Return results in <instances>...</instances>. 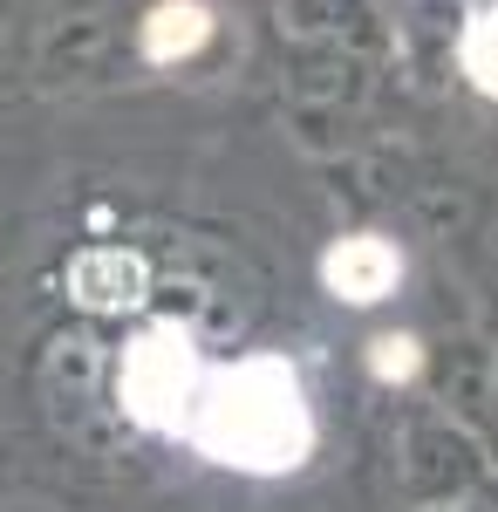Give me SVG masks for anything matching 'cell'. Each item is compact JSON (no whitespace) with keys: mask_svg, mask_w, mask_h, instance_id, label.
I'll return each instance as SVG.
<instances>
[{"mask_svg":"<svg viewBox=\"0 0 498 512\" xmlns=\"http://www.w3.org/2000/svg\"><path fill=\"white\" fill-rule=\"evenodd\" d=\"M205 35H212V14H205L198 0H157L151 21H144V55H151V62H178V55H192Z\"/></svg>","mask_w":498,"mask_h":512,"instance_id":"cell-4","label":"cell"},{"mask_svg":"<svg viewBox=\"0 0 498 512\" xmlns=\"http://www.w3.org/2000/svg\"><path fill=\"white\" fill-rule=\"evenodd\" d=\"M198 383H205V362L185 335H144L123 362V410L151 431H185Z\"/></svg>","mask_w":498,"mask_h":512,"instance_id":"cell-2","label":"cell"},{"mask_svg":"<svg viewBox=\"0 0 498 512\" xmlns=\"http://www.w3.org/2000/svg\"><path fill=\"white\" fill-rule=\"evenodd\" d=\"M185 437L205 458L239 465V472H294L307 458V444H314L301 376L273 355H253L239 369H205L192 417H185Z\"/></svg>","mask_w":498,"mask_h":512,"instance_id":"cell-1","label":"cell"},{"mask_svg":"<svg viewBox=\"0 0 498 512\" xmlns=\"http://www.w3.org/2000/svg\"><path fill=\"white\" fill-rule=\"evenodd\" d=\"M396 280H403V253H396L383 233H348L321 253V287H328L335 301H348V308L389 301Z\"/></svg>","mask_w":498,"mask_h":512,"instance_id":"cell-3","label":"cell"},{"mask_svg":"<svg viewBox=\"0 0 498 512\" xmlns=\"http://www.w3.org/2000/svg\"><path fill=\"white\" fill-rule=\"evenodd\" d=\"M376 369H383V376H410V369H417V342H410V335H383V342H376Z\"/></svg>","mask_w":498,"mask_h":512,"instance_id":"cell-5","label":"cell"}]
</instances>
